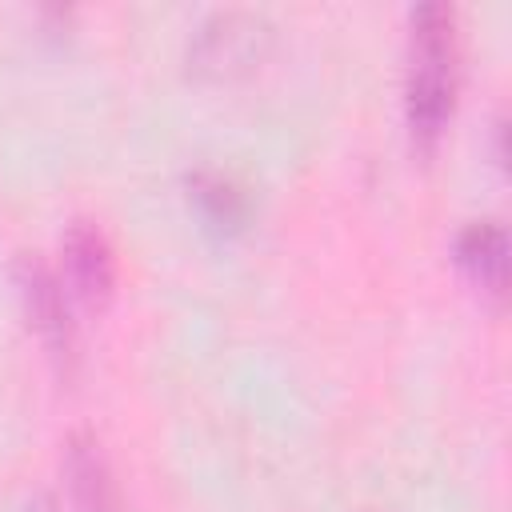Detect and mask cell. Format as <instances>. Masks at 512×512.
Here are the masks:
<instances>
[{
  "mask_svg": "<svg viewBox=\"0 0 512 512\" xmlns=\"http://www.w3.org/2000/svg\"><path fill=\"white\" fill-rule=\"evenodd\" d=\"M452 84H456V40H452V12L444 4H420L412 12V36H408V128L416 144H432L444 128V116L452 108Z\"/></svg>",
  "mask_w": 512,
  "mask_h": 512,
  "instance_id": "cell-1",
  "label": "cell"
},
{
  "mask_svg": "<svg viewBox=\"0 0 512 512\" xmlns=\"http://www.w3.org/2000/svg\"><path fill=\"white\" fill-rule=\"evenodd\" d=\"M20 288L28 300V316L36 320L40 336L48 340V348L56 356H64L72 348V328H68V308H64V292L56 284V276L40 264V260H24L20 268Z\"/></svg>",
  "mask_w": 512,
  "mask_h": 512,
  "instance_id": "cell-2",
  "label": "cell"
},
{
  "mask_svg": "<svg viewBox=\"0 0 512 512\" xmlns=\"http://www.w3.org/2000/svg\"><path fill=\"white\" fill-rule=\"evenodd\" d=\"M64 264L84 300H104L112 292V252L92 224H72L64 236Z\"/></svg>",
  "mask_w": 512,
  "mask_h": 512,
  "instance_id": "cell-3",
  "label": "cell"
},
{
  "mask_svg": "<svg viewBox=\"0 0 512 512\" xmlns=\"http://www.w3.org/2000/svg\"><path fill=\"white\" fill-rule=\"evenodd\" d=\"M64 476H68V492H72L76 512H116L108 464H104L92 436H72L68 456H64Z\"/></svg>",
  "mask_w": 512,
  "mask_h": 512,
  "instance_id": "cell-4",
  "label": "cell"
},
{
  "mask_svg": "<svg viewBox=\"0 0 512 512\" xmlns=\"http://www.w3.org/2000/svg\"><path fill=\"white\" fill-rule=\"evenodd\" d=\"M460 264L468 268V276L484 288V292H492V296H500L504 292V272H508V248H504V232L492 224V220H484V224H472L464 236H460Z\"/></svg>",
  "mask_w": 512,
  "mask_h": 512,
  "instance_id": "cell-5",
  "label": "cell"
},
{
  "mask_svg": "<svg viewBox=\"0 0 512 512\" xmlns=\"http://www.w3.org/2000/svg\"><path fill=\"white\" fill-rule=\"evenodd\" d=\"M236 20L240 16H216L208 28H204V36H200V48H196V56L200 60H208V64H240L244 56H248V48H252V32H256V24H244V28H236Z\"/></svg>",
  "mask_w": 512,
  "mask_h": 512,
  "instance_id": "cell-6",
  "label": "cell"
},
{
  "mask_svg": "<svg viewBox=\"0 0 512 512\" xmlns=\"http://www.w3.org/2000/svg\"><path fill=\"white\" fill-rule=\"evenodd\" d=\"M204 204H208V216L216 220V224H232L236 216H240V200H236V192L228 188V184H208L204 192H196Z\"/></svg>",
  "mask_w": 512,
  "mask_h": 512,
  "instance_id": "cell-7",
  "label": "cell"
},
{
  "mask_svg": "<svg viewBox=\"0 0 512 512\" xmlns=\"http://www.w3.org/2000/svg\"><path fill=\"white\" fill-rule=\"evenodd\" d=\"M28 512H52V504H48V500H36V504H32Z\"/></svg>",
  "mask_w": 512,
  "mask_h": 512,
  "instance_id": "cell-8",
  "label": "cell"
}]
</instances>
